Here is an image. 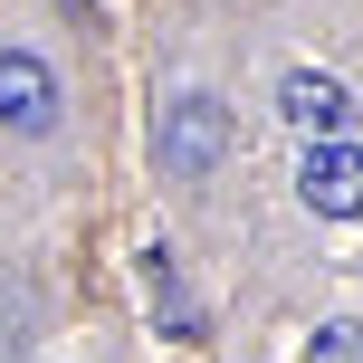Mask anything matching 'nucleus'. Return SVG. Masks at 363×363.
<instances>
[{"label":"nucleus","instance_id":"obj_1","mask_svg":"<svg viewBox=\"0 0 363 363\" xmlns=\"http://www.w3.org/2000/svg\"><path fill=\"white\" fill-rule=\"evenodd\" d=\"M230 153V115H220V96H172L163 115H153V163L172 182H201Z\"/></svg>","mask_w":363,"mask_h":363},{"label":"nucleus","instance_id":"obj_2","mask_svg":"<svg viewBox=\"0 0 363 363\" xmlns=\"http://www.w3.org/2000/svg\"><path fill=\"white\" fill-rule=\"evenodd\" d=\"M277 115H287L306 144H345L354 96H345V77H325V67H287V77H277Z\"/></svg>","mask_w":363,"mask_h":363},{"label":"nucleus","instance_id":"obj_3","mask_svg":"<svg viewBox=\"0 0 363 363\" xmlns=\"http://www.w3.org/2000/svg\"><path fill=\"white\" fill-rule=\"evenodd\" d=\"M296 201H306L315 220H363V144H306Z\"/></svg>","mask_w":363,"mask_h":363},{"label":"nucleus","instance_id":"obj_4","mask_svg":"<svg viewBox=\"0 0 363 363\" xmlns=\"http://www.w3.org/2000/svg\"><path fill=\"white\" fill-rule=\"evenodd\" d=\"M57 125V77L38 48H0V134H48Z\"/></svg>","mask_w":363,"mask_h":363},{"label":"nucleus","instance_id":"obj_5","mask_svg":"<svg viewBox=\"0 0 363 363\" xmlns=\"http://www.w3.org/2000/svg\"><path fill=\"white\" fill-rule=\"evenodd\" d=\"M315 363H363V325L345 315V325H325L315 335Z\"/></svg>","mask_w":363,"mask_h":363}]
</instances>
